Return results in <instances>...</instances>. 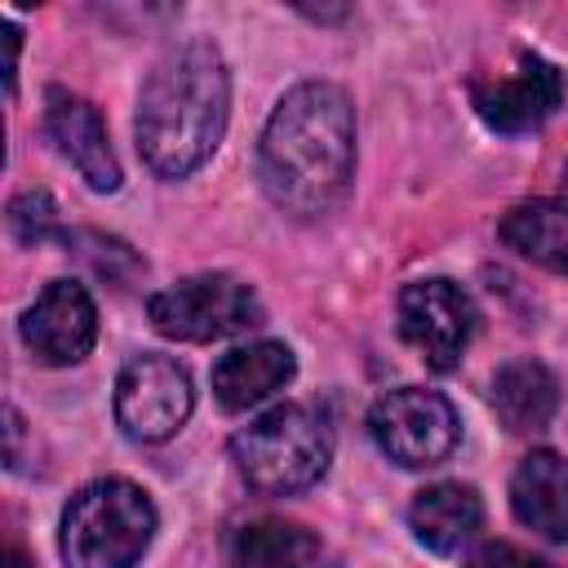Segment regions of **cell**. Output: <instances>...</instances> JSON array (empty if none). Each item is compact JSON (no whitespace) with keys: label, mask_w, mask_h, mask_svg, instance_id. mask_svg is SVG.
<instances>
[{"label":"cell","mask_w":568,"mask_h":568,"mask_svg":"<svg viewBox=\"0 0 568 568\" xmlns=\"http://www.w3.org/2000/svg\"><path fill=\"white\" fill-rule=\"evenodd\" d=\"M266 200L288 217L333 213L355 178V106L328 80L293 84L257 142Z\"/></svg>","instance_id":"cell-1"},{"label":"cell","mask_w":568,"mask_h":568,"mask_svg":"<svg viewBox=\"0 0 568 568\" xmlns=\"http://www.w3.org/2000/svg\"><path fill=\"white\" fill-rule=\"evenodd\" d=\"M226 106L231 75L222 49L204 36L173 44L138 93V155L169 182L195 173L226 133Z\"/></svg>","instance_id":"cell-2"},{"label":"cell","mask_w":568,"mask_h":568,"mask_svg":"<svg viewBox=\"0 0 568 568\" xmlns=\"http://www.w3.org/2000/svg\"><path fill=\"white\" fill-rule=\"evenodd\" d=\"M333 430L311 404H275L231 439L235 475L262 497H293L324 479Z\"/></svg>","instance_id":"cell-3"},{"label":"cell","mask_w":568,"mask_h":568,"mask_svg":"<svg viewBox=\"0 0 568 568\" xmlns=\"http://www.w3.org/2000/svg\"><path fill=\"white\" fill-rule=\"evenodd\" d=\"M155 537V506L133 479L84 484L58 524V550L67 568H133Z\"/></svg>","instance_id":"cell-4"},{"label":"cell","mask_w":568,"mask_h":568,"mask_svg":"<svg viewBox=\"0 0 568 568\" xmlns=\"http://www.w3.org/2000/svg\"><path fill=\"white\" fill-rule=\"evenodd\" d=\"M146 320L169 342H222V337L257 328L262 302L240 275L204 271V275H186L151 293Z\"/></svg>","instance_id":"cell-5"},{"label":"cell","mask_w":568,"mask_h":568,"mask_svg":"<svg viewBox=\"0 0 568 568\" xmlns=\"http://www.w3.org/2000/svg\"><path fill=\"white\" fill-rule=\"evenodd\" d=\"M368 435L395 466L426 470V466H439L457 448L462 422H457V408L439 390L395 386L368 408Z\"/></svg>","instance_id":"cell-6"},{"label":"cell","mask_w":568,"mask_h":568,"mask_svg":"<svg viewBox=\"0 0 568 568\" xmlns=\"http://www.w3.org/2000/svg\"><path fill=\"white\" fill-rule=\"evenodd\" d=\"M191 404H195L191 373L173 355L142 351L115 377V422L138 444L173 439L186 426Z\"/></svg>","instance_id":"cell-7"},{"label":"cell","mask_w":568,"mask_h":568,"mask_svg":"<svg viewBox=\"0 0 568 568\" xmlns=\"http://www.w3.org/2000/svg\"><path fill=\"white\" fill-rule=\"evenodd\" d=\"M399 333L404 342L426 359V368L448 373L457 368V359L466 355L475 328H479V311L470 302V293L444 275L435 280H413L399 288Z\"/></svg>","instance_id":"cell-8"},{"label":"cell","mask_w":568,"mask_h":568,"mask_svg":"<svg viewBox=\"0 0 568 568\" xmlns=\"http://www.w3.org/2000/svg\"><path fill=\"white\" fill-rule=\"evenodd\" d=\"M22 346L44 368L80 364L98 342V306L84 284L75 280H49L40 297L18 320Z\"/></svg>","instance_id":"cell-9"},{"label":"cell","mask_w":568,"mask_h":568,"mask_svg":"<svg viewBox=\"0 0 568 568\" xmlns=\"http://www.w3.org/2000/svg\"><path fill=\"white\" fill-rule=\"evenodd\" d=\"M568 93V75L564 67H555L541 53H519V67L510 75L497 80H475L470 84V102L479 111V120L497 133H528L541 129L559 102Z\"/></svg>","instance_id":"cell-10"},{"label":"cell","mask_w":568,"mask_h":568,"mask_svg":"<svg viewBox=\"0 0 568 568\" xmlns=\"http://www.w3.org/2000/svg\"><path fill=\"white\" fill-rule=\"evenodd\" d=\"M44 133L58 146V155L84 178L89 191H98V195L120 191V160L111 151L102 111L89 98L53 84L44 93Z\"/></svg>","instance_id":"cell-11"},{"label":"cell","mask_w":568,"mask_h":568,"mask_svg":"<svg viewBox=\"0 0 568 568\" xmlns=\"http://www.w3.org/2000/svg\"><path fill=\"white\" fill-rule=\"evenodd\" d=\"M510 510L528 532L546 541H568V462L555 448H532L515 466Z\"/></svg>","instance_id":"cell-12"},{"label":"cell","mask_w":568,"mask_h":568,"mask_svg":"<svg viewBox=\"0 0 568 568\" xmlns=\"http://www.w3.org/2000/svg\"><path fill=\"white\" fill-rule=\"evenodd\" d=\"M297 373V359L284 342H248L226 351L213 364V395L226 413H248L275 390H284Z\"/></svg>","instance_id":"cell-13"},{"label":"cell","mask_w":568,"mask_h":568,"mask_svg":"<svg viewBox=\"0 0 568 568\" xmlns=\"http://www.w3.org/2000/svg\"><path fill=\"white\" fill-rule=\"evenodd\" d=\"M320 555V537L280 515L240 519L222 532V568H311Z\"/></svg>","instance_id":"cell-14"},{"label":"cell","mask_w":568,"mask_h":568,"mask_svg":"<svg viewBox=\"0 0 568 568\" xmlns=\"http://www.w3.org/2000/svg\"><path fill=\"white\" fill-rule=\"evenodd\" d=\"M479 524H484V501H479V493L470 484H453V479L430 484L408 506V528L430 555L466 550L475 541Z\"/></svg>","instance_id":"cell-15"},{"label":"cell","mask_w":568,"mask_h":568,"mask_svg":"<svg viewBox=\"0 0 568 568\" xmlns=\"http://www.w3.org/2000/svg\"><path fill=\"white\" fill-rule=\"evenodd\" d=\"M559 408V382L555 373L524 355V359H506L493 377V413L510 435H537L550 426Z\"/></svg>","instance_id":"cell-16"},{"label":"cell","mask_w":568,"mask_h":568,"mask_svg":"<svg viewBox=\"0 0 568 568\" xmlns=\"http://www.w3.org/2000/svg\"><path fill=\"white\" fill-rule=\"evenodd\" d=\"M497 235L524 262L568 275V200L559 195L524 200L497 222Z\"/></svg>","instance_id":"cell-17"},{"label":"cell","mask_w":568,"mask_h":568,"mask_svg":"<svg viewBox=\"0 0 568 568\" xmlns=\"http://www.w3.org/2000/svg\"><path fill=\"white\" fill-rule=\"evenodd\" d=\"M4 222H9V235H13L18 244H40V240H49V235H53L58 209H53L49 191H22V195H13V200H9Z\"/></svg>","instance_id":"cell-18"},{"label":"cell","mask_w":568,"mask_h":568,"mask_svg":"<svg viewBox=\"0 0 568 568\" xmlns=\"http://www.w3.org/2000/svg\"><path fill=\"white\" fill-rule=\"evenodd\" d=\"M466 568H555V564L524 550V546H510V541H479L470 550Z\"/></svg>","instance_id":"cell-19"},{"label":"cell","mask_w":568,"mask_h":568,"mask_svg":"<svg viewBox=\"0 0 568 568\" xmlns=\"http://www.w3.org/2000/svg\"><path fill=\"white\" fill-rule=\"evenodd\" d=\"M9 568H31V559H27L18 546H9Z\"/></svg>","instance_id":"cell-20"},{"label":"cell","mask_w":568,"mask_h":568,"mask_svg":"<svg viewBox=\"0 0 568 568\" xmlns=\"http://www.w3.org/2000/svg\"><path fill=\"white\" fill-rule=\"evenodd\" d=\"M564 178H568V169H564Z\"/></svg>","instance_id":"cell-21"}]
</instances>
